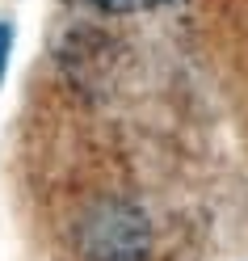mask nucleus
Here are the masks:
<instances>
[{
	"label": "nucleus",
	"mask_w": 248,
	"mask_h": 261,
	"mask_svg": "<svg viewBox=\"0 0 248 261\" xmlns=\"http://www.w3.org/2000/svg\"><path fill=\"white\" fill-rule=\"evenodd\" d=\"M76 244L85 261H147L152 253V223L126 198H101L85 206L76 223Z\"/></svg>",
	"instance_id": "obj_1"
},
{
	"label": "nucleus",
	"mask_w": 248,
	"mask_h": 261,
	"mask_svg": "<svg viewBox=\"0 0 248 261\" xmlns=\"http://www.w3.org/2000/svg\"><path fill=\"white\" fill-rule=\"evenodd\" d=\"M97 9H105V13H143V9H160V5H169V0H93Z\"/></svg>",
	"instance_id": "obj_2"
},
{
	"label": "nucleus",
	"mask_w": 248,
	"mask_h": 261,
	"mask_svg": "<svg viewBox=\"0 0 248 261\" xmlns=\"http://www.w3.org/2000/svg\"><path fill=\"white\" fill-rule=\"evenodd\" d=\"M9 55H13V25H9V21H0V80H5Z\"/></svg>",
	"instance_id": "obj_3"
}]
</instances>
